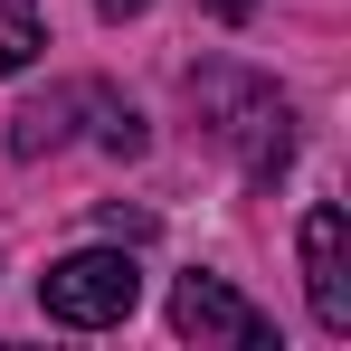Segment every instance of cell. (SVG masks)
Returning <instances> with one entry per match:
<instances>
[{
	"label": "cell",
	"mask_w": 351,
	"mask_h": 351,
	"mask_svg": "<svg viewBox=\"0 0 351 351\" xmlns=\"http://www.w3.org/2000/svg\"><path fill=\"white\" fill-rule=\"evenodd\" d=\"M190 114L247 180H276L294 162V105L256 66H190Z\"/></svg>",
	"instance_id": "1"
},
{
	"label": "cell",
	"mask_w": 351,
	"mask_h": 351,
	"mask_svg": "<svg viewBox=\"0 0 351 351\" xmlns=\"http://www.w3.org/2000/svg\"><path fill=\"white\" fill-rule=\"evenodd\" d=\"M38 304L66 332H105V323H123L143 304V266H133V247H76V256H58L38 276Z\"/></svg>",
	"instance_id": "2"
},
{
	"label": "cell",
	"mask_w": 351,
	"mask_h": 351,
	"mask_svg": "<svg viewBox=\"0 0 351 351\" xmlns=\"http://www.w3.org/2000/svg\"><path fill=\"white\" fill-rule=\"evenodd\" d=\"M171 332H180V342H199V351H209V342L266 351V342H276V323H266L228 276H180V285H171Z\"/></svg>",
	"instance_id": "3"
},
{
	"label": "cell",
	"mask_w": 351,
	"mask_h": 351,
	"mask_svg": "<svg viewBox=\"0 0 351 351\" xmlns=\"http://www.w3.org/2000/svg\"><path fill=\"white\" fill-rule=\"evenodd\" d=\"M304 294H313L323 332H351V219H342V199L304 209Z\"/></svg>",
	"instance_id": "4"
},
{
	"label": "cell",
	"mask_w": 351,
	"mask_h": 351,
	"mask_svg": "<svg viewBox=\"0 0 351 351\" xmlns=\"http://www.w3.org/2000/svg\"><path fill=\"white\" fill-rule=\"evenodd\" d=\"M86 114V86H58V95H38V105H19L10 114V152L19 162H38V152H58L66 143V123Z\"/></svg>",
	"instance_id": "5"
},
{
	"label": "cell",
	"mask_w": 351,
	"mask_h": 351,
	"mask_svg": "<svg viewBox=\"0 0 351 351\" xmlns=\"http://www.w3.org/2000/svg\"><path fill=\"white\" fill-rule=\"evenodd\" d=\"M38 48H48V10L38 0H0V76L38 66Z\"/></svg>",
	"instance_id": "6"
},
{
	"label": "cell",
	"mask_w": 351,
	"mask_h": 351,
	"mask_svg": "<svg viewBox=\"0 0 351 351\" xmlns=\"http://www.w3.org/2000/svg\"><path fill=\"white\" fill-rule=\"evenodd\" d=\"M105 237H114V247H143V237H152V219H143V209H123V199H114V209H105Z\"/></svg>",
	"instance_id": "7"
},
{
	"label": "cell",
	"mask_w": 351,
	"mask_h": 351,
	"mask_svg": "<svg viewBox=\"0 0 351 351\" xmlns=\"http://www.w3.org/2000/svg\"><path fill=\"white\" fill-rule=\"evenodd\" d=\"M95 10H105V19H143L152 0H95Z\"/></svg>",
	"instance_id": "8"
},
{
	"label": "cell",
	"mask_w": 351,
	"mask_h": 351,
	"mask_svg": "<svg viewBox=\"0 0 351 351\" xmlns=\"http://www.w3.org/2000/svg\"><path fill=\"white\" fill-rule=\"evenodd\" d=\"M209 10H219V19H247V10H256V0H209Z\"/></svg>",
	"instance_id": "9"
}]
</instances>
